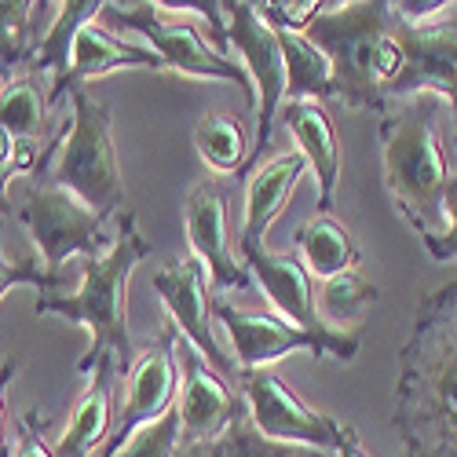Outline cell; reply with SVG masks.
Here are the masks:
<instances>
[{
  "mask_svg": "<svg viewBox=\"0 0 457 457\" xmlns=\"http://www.w3.org/2000/svg\"><path fill=\"white\" fill-rule=\"evenodd\" d=\"M303 37L322 48L333 66V99L352 110H385V92L403 70V48L392 33V4H322Z\"/></svg>",
  "mask_w": 457,
  "mask_h": 457,
  "instance_id": "277c9868",
  "label": "cell"
},
{
  "mask_svg": "<svg viewBox=\"0 0 457 457\" xmlns=\"http://www.w3.org/2000/svg\"><path fill=\"white\" fill-rule=\"evenodd\" d=\"M15 373H19V362H15V359H4V362H0V457H8V436H4L8 410H4V403H8V388H12Z\"/></svg>",
  "mask_w": 457,
  "mask_h": 457,
  "instance_id": "836d02e7",
  "label": "cell"
},
{
  "mask_svg": "<svg viewBox=\"0 0 457 457\" xmlns=\"http://www.w3.org/2000/svg\"><path fill=\"white\" fill-rule=\"evenodd\" d=\"M446 231L443 235H436V238H425V249H428V256L432 260H457V190L450 195V202H446Z\"/></svg>",
  "mask_w": 457,
  "mask_h": 457,
  "instance_id": "d6a6232c",
  "label": "cell"
},
{
  "mask_svg": "<svg viewBox=\"0 0 457 457\" xmlns=\"http://www.w3.org/2000/svg\"><path fill=\"white\" fill-rule=\"evenodd\" d=\"M179 446H183V421L179 410H169L165 417L139 428L113 457H176Z\"/></svg>",
  "mask_w": 457,
  "mask_h": 457,
  "instance_id": "f1b7e54d",
  "label": "cell"
},
{
  "mask_svg": "<svg viewBox=\"0 0 457 457\" xmlns=\"http://www.w3.org/2000/svg\"><path fill=\"white\" fill-rule=\"evenodd\" d=\"M223 15H227V45L242 55V66L256 88V139L249 154V162H256L268 150L278 113L286 106V59L278 45V29L263 19L260 4L231 0V4H223Z\"/></svg>",
  "mask_w": 457,
  "mask_h": 457,
  "instance_id": "9c48e42d",
  "label": "cell"
},
{
  "mask_svg": "<svg viewBox=\"0 0 457 457\" xmlns=\"http://www.w3.org/2000/svg\"><path fill=\"white\" fill-rule=\"evenodd\" d=\"M242 380V399L249 410L253 428L271 439V443H286V446H308V450H337L340 439V425L333 417L312 410L303 403L286 380L271 370H238Z\"/></svg>",
  "mask_w": 457,
  "mask_h": 457,
  "instance_id": "30bf717a",
  "label": "cell"
},
{
  "mask_svg": "<svg viewBox=\"0 0 457 457\" xmlns=\"http://www.w3.org/2000/svg\"><path fill=\"white\" fill-rule=\"evenodd\" d=\"M19 220L26 223V231L41 253V263L59 275V268L70 256H99L103 249H110L113 238H106V216H99L88 202H81L73 190L59 187V183H33L22 205L15 209Z\"/></svg>",
  "mask_w": 457,
  "mask_h": 457,
  "instance_id": "52a82bcc",
  "label": "cell"
},
{
  "mask_svg": "<svg viewBox=\"0 0 457 457\" xmlns=\"http://www.w3.org/2000/svg\"><path fill=\"white\" fill-rule=\"evenodd\" d=\"M146 256H150V242L139 235L136 220L121 212L110 249L85 260L78 293L73 296L45 293L37 300V315H62L88 329V348L78 359L81 377H92L96 366L103 362H113L121 373L136 366L132 329H129V278Z\"/></svg>",
  "mask_w": 457,
  "mask_h": 457,
  "instance_id": "3957f363",
  "label": "cell"
},
{
  "mask_svg": "<svg viewBox=\"0 0 457 457\" xmlns=\"http://www.w3.org/2000/svg\"><path fill=\"white\" fill-rule=\"evenodd\" d=\"M377 303V286L366 282L359 271H348V275H337V278H326L322 289L315 293V308H319V319L322 326L329 329H345V326H359L370 308Z\"/></svg>",
  "mask_w": 457,
  "mask_h": 457,
  "instance_id": "83f0119b",
  "label": "cell"
},
{
  "mask_svg": "<svg viewBox=\"0 0 457 457\" xmlns=\"http://www.w3.org/2000/svg\"><path fill=\"white\" fill-rule=\"evenodd\" d=\"M337 457H370L366 450H362V443H359V436L348 428V425H340V439H337V450H333Z\"/></svg>",
  "mask_w": 457,
  "mask_h": 457,
  "instance_id": "e575fe53",
  "label": "cell"
},
{
  "mask_svg": "<svg viewBox=\"0 0 457 457\" xmlns=\"http://www.w3.org/2000/svg\"><path fill=\"white\" fill-rule=\"evenodd\" d=\"M212 319L231 337V352L238 370H268L275 359H286L293 352H312L315 359L333 355L340 362H352L359 355V340L345 329H303L282 315L268 312H242L235 303H212Z\"/></svg>",
  "mask_w": 457,
  "mask_h": 457,
  "instance_id": "ba28073f",
  "label": "cell"
},
{
  "mask_svg": "<svg viewBox=\"0 0 457 457\" xmlns=\"http://www.w3.org/2000/svg\"><path fill=\"white\" fill-rule=\"evenodd\" d=\"M15 286H37L45 293H55L62 286V275H52L41 260H8L4 256V242H0V300Z\"/></svg>",
  "mask_w": 457,
  "mask_h": 457,
  "instance_id": "4dcf8cb0",
  "label": "cell"
},
{
  "mask_svg": "<svg viewBox=\"0 0 457 457\" xmlns=\"http://www.w3.org/2000/svg\"><path fill=\"white\" fill-rule=\"evenodd\" d=\"M303 176H308V162H303V154H278L249 176L245 216H242V231H238V253L263 249V238H268L271 223L282 216V209L289 205L293 190Z\"/></svg>",
  "mask_w": 457,
  "mask_h": 457,
  "instance_id": "ac0fdd59",
  "label": "cell"
},
{
  "mask_svg": "<svg viewBox=\"0 0 457 457\" xmlns=\"http://www.w3.org/2000/svg\"><path fill=\"white\" fill-rule=\"evenodd\" d=\"M176 457H337V453H326V450H308V446H286V443H271L263 439L249 413L242 421H235L220 439L212 443H198V446H179Z\"/></svg>",
  "mask_w": 457,
  "mask_h": 457,
  "instance_id": "484cf974",
  "label": "cell"
},
{
  "mask_svg": "<svg viewBox=\"0 0 457 457\" xmlns=\"http://www.w3.org/2000/svg\"><path fill=\"white\" fill-rule=\"evenodd\" d=\"M48 110H52V99H48V88L41 85V73L37 70L22 73V78H12L4 88H0V129L19 143L45 146Z\"/></svg>",
  "mask_w": 457,
  "mask_h": 457,
  "instance_id": "7402d4cb",
  "label": "cell"
},
{
  "mask_svg": "<svg viewBox=\"0 0 457 457\" xmlns=\"http://www.w3.org/2000/svg\"><path fill=\"white\" fill-rule=\"evenodd\" d=\"M154 289L162 296V308L169 312L172 326L179 329L183 345L195 348L220 377H235V355H227L212 329V278L198 256H179L169 268L154 275Z\"/></svg>",
  "mask_w": 457,
  "mask_h": 457,
  "instance_id": "4fadbf2b",
  "label": "cell"
},
{
  "mask_svg": "<svg viewBox=\"0 0 457 457\" xmlns=\"http://www.w3.org/2000/svg\"><path fill=\"white\" fill-rule=\"evenodd\" d=\"M118 373L121 370L113 362L96 366V373L88 377V392L70 410V421L52 446L55 457H96V450L106 443L113 421H118V413H113V377Z\"/></svg>",
  "mask_w": 457,
  "mask_h": 457,
  "instance_id": "ffe728a7",
  "label": "cell"
},
{
  "mask_svg": "<svg viewBox=\"0 0 457 457\" xmlns=\"http://www.w3.org/2000/svg\"><path fill=\"white\" fill-rule=\"evenodd\" d=\"M195 150L198 158L216 172V176H245L249 172V139L238 118L223 110H209L195 125Z\"/></svg>",
  "mask_w": 457,
  "mask_h": 457,
  "instance_id": "cb8c5ba5",
  "label": "cell"
},
{
  "mask_svg": "<svg viewBox=\"0 0 457 457\" xmlns=\"http://www.w3.org/2000/svg\"><path fill=\"white\" fill-rule=\"evenodd\" d=\"M296 249H300L303 268L322 282L355 271V263L362 256L352 231L333 216H315V220L303 223L296 231Z\"/></svg>",
  "mask_w": 457,
  "mask_h": 457,
  "instance_id": "44dd1931",
  "label": "cell"
},
{
  "mask_svg": "<svg viewBox=\"0 0 457 457\" xmlns=\"http://www.w3.org/2000/svg\"><path fill=\"white\" fill-rule=\"evenodd\" d=\"M392 33L403 48V70L388 85L385 103L432 92L446 99L457 118V15H439L432 22L410 26L392 12Z\"/></svg>",
  "mask_w": 457,
  "mask_h": 457,
  "instance_id": "7c38bea8",
  "label": "cell"
},
{
  "mask_svg": "<svg viewBox=\"0 0 457 457\" xmlns=\"http://www.w3.org/2000/svg\"><path fill=\"white\" fill-rule=\"evenodd\" d=\"M179 329L165 326V333L150 345L136 366L125 373V403L118 410V421L113 432L106 436V443L96 450V457H113L139 428H146L150 421H158L169 410H176L179 399Z\"/></svg>",
  "mask_w": 457,
  "mask_h": 457,
  "instance_id": "8fae6325",
  "label": "cell"
},
{
  "mask_svg": "<svg viewBox=\"0 0 457 457\" xmlns=\"http://www.w3.org/2000/svg\"><path fill=\"white\" fill-rule=\"evenodd\" d=\"M278 29V45L286 59V103H303V99H329L333 96V66L322 48H315L303 33Z\"/></svg>",
  "mask_w": 457,
  "mask_h": 457,
  "instance_id": "603a6c76",
  "label": "cell"
},
{
  "mask_svg": "<svg viewBox=\"0 0 457 457\" xmlns=\"http://www.w3.org/2000/svg\"><path fill=\"white\" fill-rule=\"evenodd\" d=\"M12 457H55V450L41 436V413L29 410L15 425V453Z\"/></svg>",
  "mask_w": 457,
  "mask_h": 457,
  "instance_id": "1f68e13d",
  "label": "cell"
},
{
  "mask_svg": "<svg viewBox=\"0 0 457 457\" xmlns=\"http://www.w3.org/2000/svg\"><path fill=\"white\" fill-rule=\"evenodd\" d=\"M99 22L106 29H132L139 33L146 48L162 55L165 70L183 73V78L195 81H227L238 85L245 92L249 110H256V88L253 78L245 73V66L238 59H231L223 45H212V29H202L187 19H169L162 4H150V0H139V4H106Z\"/></svg>",
  "mask_w": 457,
  "mask_h": 457,
  "instance_id": "8992f818",
  "label": "cell"
},
{
  "mask_svg": "<svg viewBox=\"0 0 457 457\" xmlns=\"http://www.w3.org/2000/svg\"><path fill=\"white\" fill-rule=\"evenodd\" d=\"M399 359L395 432L406 457H457V282L421 300Z\"/></svg>",
  "mask_w": 457,
  "mask_h": 457,
  "instance_id": "6da1fadb",
  "label": "cell"
},
{
  "mask_svg": "<svg viewBox=\"0 0 457 457\" xmlns=\"http://www.w3.org/2000/svg\"><path fill=\"white\" fill-rule=\"evenodd\" d=\"M113 70H165L162 55H154L146 45L125 41L113 29H106L99 19L88 22L78 37H73V52H70V70L55 85H48V99L52 106L59 103V96H70L73 88H85V81L103 78Z\"/></svg>",
  "mask_w": 457,
  "mask_h": 457,
  "instance_id": "2e32d148",
  "label": "cell"
},
{
  "mask_svg": "<svg viewBox=\"0 0 457 457\" xmlns=\"http://www.w3.org/2000/svg\"><path fill=\"white\" fill-rule=\"evenodd\" d=\"M183 227L190 256H198L216 289H245L253 275L231 249V190L220 179H198L187 190L183 202Z\"/></svg>",
  "mask_w": 457,
  "mask_h": 457,
  "instance_id": "5bb4252c",
  "label": "cell"
},
{
  "mask_svg": "<svg viewBox=\"0 0 457 457\" xmlns=\"http://www.w3.org/2000/svg\"><path fill=\"white\" fill-rule=\"evenodd\" d=\"M103 12V0H70V4H59L55 22L45 33V45L33 59L37 73H55V81L70 70V52H73V37H78L88 22H96ZM52 81V85H55Z\"/></svg>",
  "mask_w": 457,
  "mask_h": 457,
  "instance_id": "4316f807",
  "label": "cell"
},
{
  "mask_svg": "<svg viewBox=\"0 0 457 457\" xmlns=\"http://www.w3.org/2000/svg\"><path fill=\"white\" fill-rule=\"evenodd\" d=\"M179 421H183V446H198L220 439L235 421L249 413L245 403L227 385L195 348L179 340Z\"/></svg>",
  "mask_w": 457,
  "mask_h": 457,
  "instance_id": "9a60e30c",
  "label": "cell"
},
{
  "mask_svg": "<svg viewBox=\"0 0 457 457\" xmlns=\"http://www.w3.org/2000/svg\"><path fill=\"white\" fill-rule=\"evenodd\" d=\"M70 106L73 118L62 121L55 136V165L48 172V183L73 190L106 220L121 216L125 179L118 143H113V110L110 103H99L88 88H73Z\"/></svg>",
  "mask_w": 457,
  "mask_h": 457,
  "instance_id": "5b68a950",
  "label": "cell"
},
{
  "mask_svg": "<svg viewBox=\"0 0 457 457\" xmlns=\"http://www.w3.org/2000/svg\"><path fill=\"white\" fill-rule=\"evenodd\" d=\"M48 143H52V139H48ZM48 143H45V146H37V143H19V139H12L4 129H0V220L15 212V205H12V198H8V183H12V176H19V172H33V169L41 172V162H45Z\"/></svg>",
  "mask_w": 457,
  "mask_h": 457,
  "instance_id": "f546056e",
  "label": "cell"
},
{
  "mask_svg": "<svg viewBox=\"0 0 457 457\" xmlns=\"http://www.w3.org/2000/svg\"><path fill=\"white\" fill-rule=\"evenodd\" d=\"M278 121L289 129L296 139V154H303L308 169L315 172L319 183V212L326 216L333 209L337 179H340V139L333 129V118L322 110V103L303 99V103H286Z\"/></svg>",
  "mask_w": 457,
  "mask_h": 457,
  "instance_id": "d6986e66",
  "label": "cell"
},
{
  "mask_svg": "<svg viewBox=\"0 0 457 457\" xmlns=\"http://www.w3.org/2000/svg\"><path fill=\"white\" fill-rule=\"evenodd\" d=\"M45 8L48 4H26V0H0V78L12 81L15 66H33L37 52L45 45Z\"/></svg>",
  "mask_w": 457,
  "mask_h": 457,
  "instance_id": "d4e9b609",
  "label": "cell"
},
{
  "mask_svg": "<svg viewBox=\"0 0 457 457\" xmlns=\"http://www.w3.org/2000/svg\"><path fill=\"white\" fill-rule=\"evenodd\" d=\"M245 260V271L256 278V286L263 289L278 315L303 326V329H329L322 326L319 319V308H315V293H312V271L303 268V260L296 253H268V249H253V253H242Z\"/></svg>",
  "mask_w": 457,
  "mask_h": 457,
  "instance_id": "e0dca14e",
  "label": "cell"
},
{
  "mask_svg": "<svg viewBox=\"0 0 457 457\" xmlns=\"http://www.w3.org/2000/svg\"><path fill=\"white\" fill-rule=\"evenodd\" d=\"M446 110V99L421 92L385 103L377 125L385 187L421 242L446 231V202L457 190V172L443 143Z\"/></svg>",
  "mask_w": 457,
  "mask_h": 457,
  "instance_id": "7a4b0ae2",
  "label": "cell"
}]
</instances>
